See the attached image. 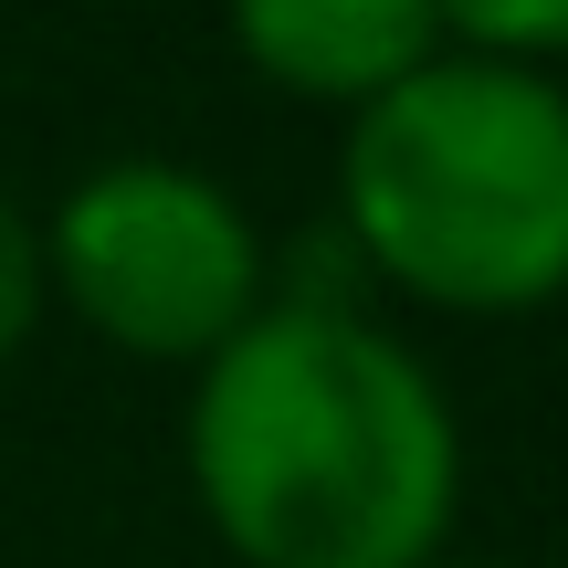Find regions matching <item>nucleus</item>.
Segmentation results:
<instances>
[{
	"label": "nucleus",
	"mask_w": 568,
	"mask_h": 568,
	"mask_svg": "<svg viewBox=\"0 0 568 568\" xmlns=\"http://www.w3.org/2000/svg\"><path fill=\"white\" fill-rule=\"evenodd\" d=\"M180 474L232 568H432L464 516V410L400 326L274 295L190 368Z\"/></svg>",
	"instance_id": "nucleus-1"
},
{
	"label": "nucleus",
	"mask_w": 568,
	"mask_h": 568,
	"mask_svg": "<svg viewBox=\"0 0 568 568\" xmlns=\"http://www.w3.org/2000/svg\"><path fill=\"white\" fill-rule=\"evenodd\" d=\"M337 232L432 316L568 305V84L495 53H432L347 116Z\"/></svg>",
	"instance_id": "nucleus-2"
},
{
	"label": "nucleus",
	"mask_w": 568,
	"mask_h": 568,
	"mask_svg": "<svg viewBox=\"0 0 568 568\" xmlns=\"http://www.w3.org/2000/svg\"><path fill=\"white\" fill-rule=\"evenodd\" d=\"M42 305L148 368H201L274 305V253L211 169L105 159L42 211Z\"/></svg>",
	"instance_id": "nucleus-3"
},
{
	"label": "nucleus",
	"mask_w": 568,
	"mask_h": 568,
	"mask_svg": "<svg viewBox=\"0 0 568 568\" xmlns=\"http://www.w3.org/2000/svg\"><path fill=\"white\" fill-rule=\"evenodd\" d=\"M232 53L295 105H379L443 53V11L432 0H222Z\"/></svg>",
	"instance_id": "nucleus-4"
},
{
	"label": "nucleus",
	"mask_w": 568,
	"mask_h": 568,
	"mask_svg": "<svg viewBox=\"0 0 568 568\" xmlns=\"http://www.w3.org/2000/svg\"><path fill=\"white\" fill-rule=\"evenodd\" d=\"M443 11V53H495V63H568V0H432Z\"/></svg>",
	"instance_id": "nucleus-5"
},
{
	"label": "nucleus",
	"mask_w": 568,
	"mask_h": 568,
	"mask_svg": "<svg viewBox=\"0 0 568 568\" xmlns=\"http://www.w3.org/2000/svg\"><path fill=\"white\" fill-rule=\"evenodd\" d=\"M32 326H42V222L0 190V368L21 358Z\"/></svg>",
	"instance_id": "nucleus-6"
},
{
	"label": "nucleus",
	"mask_w": 568,
	"mask_h": 568,
	"mask_svg": "<svg viewBox=\"0 0 568 568\" xmlns=\"http://www.w3.org/2000/svg\"><path fill=\"white\" fill-rule=\"evenodd\" d=\"M432 568H474V558H432Z\"/></svg>",
	"instance_id": "nucleus-7"
}]
</instances>
